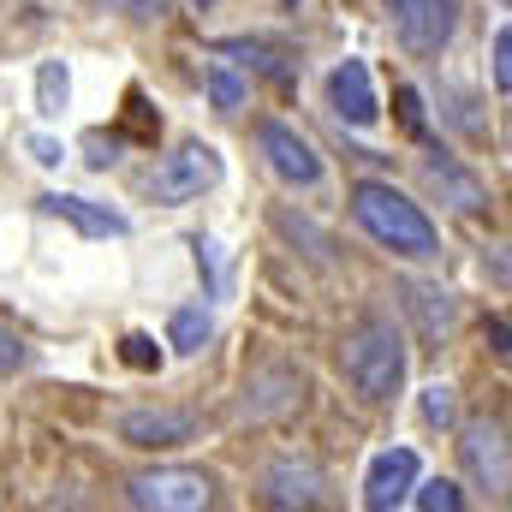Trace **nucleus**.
Segmentation results:
<instances>
[{
	"label": "nucleus",
	"instance_id": "1",
	"mask_svg": "<svg viewBox=\"0 0 512 512\" xmlns=\"http://www.w3.org/2000/svg\"><path fill=\"white\" fill-rule=\"evenodd\" d=\"M352 215H358V227L387 245L393 256H411V262H429V256L441 251V239H435V227H429V215L405 197V191H393L382 179H364L358 191H352Z\"/></svg>",
	"mask_w": 512,
	"mask_h": 512
},
{
	"label": "nucleus",
	"instance_id": "2",
	"mask_svg": "<svg viewBox=\"0 0 512 512\" xmlns=\"http://www.w3.org/2000/svg\"><path fill=\"white\" fill-rule=\"evenodd\" d=\"M340 370L370 405H387L405 387V340L393 334V322H364L346 334L340 346Z\"/></svg>",
	"mask_w": 512,
	"mask_h": 512
},
{
	"label": "nucleus",
	"instance_id": "3",
	"mask_svg": "<svg viewBox=\"0 0 512 512\" xmlns=\"http://www.w3.org/2000/svg\"><path fill=\"white\" fill-rule=\"evenodd\" d=\"M215 179H221V155H215V143H179V149L149 173V197L173 209V203L203 197Z\"/></svg>",
	"mask_w": 512,
	"mask_h": 512
},
{
	"label": "nucleus",
	"instance_id": "4",
	"mask_svg": "<svg viewBox=\"0 0 512 512\" xmlns=\"http://www.w3.org/2000/svg\"><path fill=\"white\" fill-rule=\"evenodd\" d=\"M405 54H441L459 30V0H387Z\"/></svg>",
	"mask_w": 512,
	"mask_h": 512
},
{
	"label": "nucleus",
	"instance_id": "5",
	"mask_svg": "<svg viewBox=\"0 0 512 512\" xmlns=\"http://www.w3.org/2000/svg\"><path fill=\"white\" fill-rule=\"evenodd\" d=\"M131 507H149V512H203L215 501V483L203 471H143L126 483Z\"/></svg>",
	"mask_w": 512,
	"mask_h": 512
},
{
	"label": "nucleus",
	"instance_id": "6",
	"mask_svg": "<svg viewBox=\"0 0 512 512\" xmlns=\"http://www.w3.org/2000/svg\"><path fill=\"white\" fill-rule=\"evenodd\" d=\"M256 143H262L268 167H274L286 185H316V179H322V161H316V149H310V143H304L292 126H280V120H262Z\"/></svg>",
	"mask_w": 512,
	"mask_h": 512
},
{
	"label": "nucleus",
	"instance_id": "7",
	"mask_svg": "<svg viewBox=\"0 0 512 512\" xmlns=\"http://www.w3.org/2000/svg\"><path fill=\"white\" fill-rule=\"evenodd\" d=\"M417 471H423V465H417L411 447H387V453H376V465H370V477H364V507L387 512V507H399V501H411Z\"/></svg>",
	"mask_w": 512,
	"mask_h": 512
},
{
	"label": "nucleus",
	"instance_id": "8",
	"mask_svg": "<svg viewBox=\"0 0 512 512\" xmlns=\"http://www.w3.org/2000/svg\"><path fill=\"white\" fill-rule=\"evenodd\" d=\"M36 203H42V215H54V221H72V227H78L84 239H126V233H131L126 215H114V209H102V203H90V197L42 191Z\"/></svg>",
	"mask_w": 512,
	"mask_h": 512
},
{
	"label": "nucleus",
	"instance_id": "9",
	"mask_svg": "<svg viewBox=\"0 0 512 512\" xmlns=\"http://www.w3.org/2000/svg\"><path fill=\"white\" fill-rule=\"evenodd\" d=\"M328 96H334V114L346 120V126H376V84H370V66L364 60H346V66H334V78H328Z\"/></svg>",
	"mask_w": 512,
	"mask_h": 512
},
{
	"label": "nucleus",
	"instance_id": "10",
	"mask_svg": "<svg viewBox=\"0 0 512 512\" xmlns=\"http://www.w3.org/2000/svg\"><path fill=\"white\" fill-rule=\"evenodd\" d=\"M465 465H471V477L483 483V489H495V495H507L512 483V465H507V441H501V429H489V423H477V429H465Z\"/></svg>",
	"mask_w": 512,
	"mask_h": 512
},
{
	"label": "nucleus",
	"instance_id": "11",
	"mask_svg": "<svg viewBox=\"0 0 512 512\" xmlns=\"http://www.w3.org/2000/svg\"><path fill=\"white\" fill-rule=\"evenodd\" d=\"M120 441L126 447H179V441H191V417L185 411H126Z\"/></svg>",
	"mask_w": 512,
	"mask_h": 512
},
{
	"label": "nucleus",
	"instance_id": "12",
	"mask_svg": "<svg viewBox=\"0 0 512 512\" xmlns=\"http://www.w3.org/2000/svg\"><path fill=\"white\" fill-rule=\"evenodd\" d=\"M268 495H274L280 507H316V501H322V471H316L310 459H274Z\"/></svg>",
	"mask_w": 512,
	"mask_h": 512
},
{
	"label": "nucleus",
	"instance_id": "13",
	"mask_svg": "<svg viewBox=\"0 0 512 512\" xmlns=\"http://www.w3.org/2000/svg\"><path fill=\"white\" fill-rule=\"evenodd\" d=\"M209 328H215V322H209V310H203V304H185V310H173V322H167V346L191 358V352H203Z\"/></svg>",
	"mask_w": 512,
	"mask_h": 512
},
{
	"label": "nucleus",
	"instance_id": "14",
	"mask_svg": "<svg viewBox=\"0 0 512 512\" xmlns=\"http://www.w3.org/2000/svg\"><path fill=\"white\" fill-rule=\"evenodd\" d=\"M423 179H429L435 191H453V197H459V209H483V185H477V179H465L459 167H447V161H429V167H423Z\"/></svg>",
	"mask_w": 512,
	"mask_h": 512
},
{
	"label": "nucleus",
	"instance_id": "15",
	"mask_svg": "<svg viewBox=\"0 0 512 512\" xmlns=\"http://www.w3.org/2000/svg\"><path fill=\"white\" fill-rule=\"evenodd\" d=\"M411 304L423 310L429 334H447V322H453V298H447L441 286H411Z\"/></svg>",
	"mask_w": 512,
	"mask_h": 512
},
{
	"label": "nucleus",
	"instance_id": "16",
	"mask_svg": "<svg viewBox=\"0 0 512 512\" xmlns=\"http://www.w3.org/2000/svg\"><path fill=\"white\" fill-rule=\"evenodd\" d=\"M209 102H215V114H239L245 108V84L227 66H209Z\"/></svg>",
	"mask_w": 512,
	"mask_h": 512
},
{
	"label": "nucleus",
	"instance_id": "17",
	"mask_svg": "<svg viewBox=\"0 0 512 512\" xmlns=\"http://www.w3.org/2000/svg\"><path fill=\"white\" fill-rule=\"evenodd\" d=\"M411 501H417L423 512H459V507H465L459 483H447V477H435V483H423V489L411 483Z\"/></svg>",
	"mask_w": 512,
	"mask_h": 512
},
{
	"label": "nucleus",
	"instance_id": "18",
	"mask_svg": "<svg viewBox=\"0 0 512 512\" xmlns=\"http://www.w3.org/2000/svg\"><path fill=\"white\" fill-rule=\"evenodd\" d=\"M36 108H42V114H60V108H66V66L48 60V66L36 72Z\"/></svg>",
	"mask_w": 512,
	"mask_h": 512
},
{
	"label": "nucleus",
	"instance_id": "19",
	"mask_svg": "<svg viewBox=\"0 0 512 512\" xmlns=\"http://www.w3.org/2000/svg\"><path fill=\"white\" fill-rule=\"evenodd\" d=\"M120 358H126L131 370H155V364H161V352H155V340H149V334H126Z\"/></svg>",
	"mask_w": 512,
	"mask_h": 512
},
{
	"label": "nucleus",
	"instance_id": "20",
	"mask_svg": "<svg viewBox=\"0 0 512 512\" xmlns=\"http://www.w3.org/2000/svg\"><path fill=\"white\" fill-rule=\"evenodd\" d=\"M495 90L512 96V30H507V24L495 30Z\"/></svg>",
	"mask_w": 512,
	"mask_h": 512
},
{
	"label": "nucleus",
	"instance_id": "21",
	"mask_svg": "<svg viewBox=\"0 0 512 512\" xmlns=\"http://www.w3.org/2000/svg\"><path fill=\"white\" fill-rule=\"evenodd\" d=\"M423 417L447 429V423H453V393H447V387H429V393H423Z\"/></svg>",
	"mask_w": 512,
	"mask_h": 512
},
{
	"label": "nucleus",
	"instance_id": "22",
	"mask_svg": "<svg viewBox=\"0 0 512 512\" xmlns=\"http://www.w3.org/2000/svg\"><path fill=\"white\" fill-rule=\"evenodd\" d=\"M399 120H405V131H423V102H417V90H399Z\"/></svg>",
	"mask_w": 512,
	"mask_h": 512
},
{
	"label": "nucleus",
	"instance_id": "23",
	"mask_svg": "<svg viewBox=\"0 0 512 512\" xmlns=\"http://www.w3.org/2000/svg\"><path fill=\"white\" fill-rule=\"evenodd\" d=\"M18 364H24V346H18V334H6V328H0V376H6V370H18Z\"/></svg>",
	"mask_w": 512,
	"mask_h": 512
},
{
	"label": "nucleus",
	"instance_id": "24",
	"mask_svg": "<svg viewBox=\"0 0 512 512\" xmlns=\"http://www.w3.org/2000/svg\"><path fill=\"white\" fill-rule=\"evenodd\" d=\"M108 6H120L131 18H161V12H167V0H108Z\"/></svg>",
	"mask_w": 512,
	"mask_h": 512
},
{
	"label": "nucleus",
	"instance_id": "25",
	"mask_svg": "<svg viewBox=\"0 0 512 512\" xmlns=\"http://www.w3.org/2000/svg\"><path fill=\"white\" fill-rule=\"evenodd\" d=\"M30 155H36L42 167H54V161H66V149H60L54 137H30Z\"/></svg>",
	"mask_w": 512,
	"mask_h": 512
},
{
	"label": "nucleus",
	"instance_id": "26",
	"mask_svg": "<svg viewBox=\"0 0 512 512\" xmlns=\"http://www.w3.org/2000/svg\"><path fill=\"white\" fill-rule=\"evenodd\" d=\"M197 6H215V0H197Z\"/></svg>",
	"mask_w": 512,
	"mask_h": 512
}]
</instances>
